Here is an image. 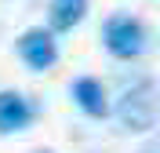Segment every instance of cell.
Wrapping results in <instances>:
<instances>
[{"mask_svg": "<svg viewBox=\"0 0 160 153\" xmlns=\"http://www.w3.org/2000/svg\"><path fill=\"white\" fill-rule=\"evenodd\" d=\"M33 120V106L18 91H0V131H22Z\"/></svg>", "mask_w": 160, "mask_h": 153, "instance_id": "4", "label": "cell"}, {"mask_svg": "<svg viewBox=\"0 0 160 153\" xmlns=\"http://www.w3.org/2000/svg\"><path fill=\"white\" fill-rule=\"evenodd\" d=\"M142 153H157V150H153V146H149V150H142Z\"/></svg>", "mask_w": 160, "mask_h": 153, "instance_id": "7", "label": "cell"}, {"mask_svg": "<svg viewBox=\"0 0 160 153\" xmlns=\"http://www.w3.org/2000/svg\"><path fill=\"white\" fill-rule=\"evenodd\" d=\"M102 37H106L109 55H117V59H138L146 51V26L135 15H113L106 22Z\"/></svg>", "mask_w": 160, "mask_h": 153, "instance_id": "2", "label": "cell"}, {"mask_svg": "<svg viewBox=\"0 0 160 153\" xmlns=\"http://www.w3.org/2000/svg\"><path fill=\"white\" fill-rule=\"evenodd\" d=\"M73 99H77V106L88 113V117H106V113H109L106 88H102L98 80H91V77H80V80L73 84Z\"/></svg>", "mask_w": 160, "mask_h": 153, "instance_id": "5", "label": "cell"}, {"mask_svg": "<svg viewBox=\"0 0 160 153\" xmlns=\"http://www.w3.org/2000/svg\"><path fill=\"white\" fill-rule=\"evenodd\" d=\"M84 15H88V0H51V8H48L55 33H69L73 26L84 22Z\"/></svg>", "mask_w": 160, "mask_h": 153, "instance_id": "6", "label": "cell"}, {"mask_svg": "<svg viewBox=\"0 0 160 153\" xmlns=\"http://www.w3.org/2000/svg\"><path fill=\"white\" fill-rule=\"evenodd\" d=\"M18 55H22V62L29 69H40V73L51 69L55 59H58V48H55L51 29H26L18 37Z\"/></svg>", "mask_w": 160, "mask_h": 153, "instance_id": "3", "label": "cell"}, {"mask_svg": "<svg viewBox=\"0 0 160 153\" xmlns=\"http://www.w3.org/2000/svg\"><path fill=\"white\" fill-rule=\"evenodd\" d=\"M117 120L128 131H149L157 124V84L142 80L131 91H124V99L117 102Z\"/></svg>", "mask_w": 160, "mask_h": 153, "instance_id": "1", "label": "cell"}]
</instances>
